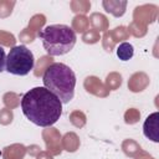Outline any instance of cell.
<instances>
[{
	"label": "cell",
	"mask_w": 159,
	"mask_h": 159,
	"mask_svg": "<svg viewBox=\"0 0 159 159\" xmlns=\"http://www.w3.org/2000/svg\"><path fill=\"white\" fill-rule=\"evenodd\" d=\"M45 51L50 56H62L68 53L76 45V32L63 24L47 25L39 32Z\"/></svg>",
	"instance_id": "3957f363"
},
{
	"label": "cell",
	"mask_w": 159,
	"mask_h": 159,
	"mask_svg": "<svg viewBox=\"0 0 159 159\" xmlns=\"http://www.w3.org/2000/svg\"><path fill=\"white\" fill-rule=\"evenodd\" d=\"M1 154H2V153H1V150H0V157H1Z\"/></svg>",
	"instance_id": "ba28073f"
},
{
	"label": "cell",
	"mask_w": 159,
	"mask_h": 159,
	"mask_svg": "<svg viewBox=\"0 0 159 159\" xmlns=\"http://www.w3.org/2000/svg\"><path fill=\"white\" fill-rule=\"evenodd\" d=\"M24 116L39 127L53 125L62 114L61 101L45 87H34L21 99Z\"/></svg>",
	"instance_id": "6da1fadb"
},
{
	"label": "cell",
	"mask_w": 159,
	"mask_h": 159,
	"mask_svg": "<svg viewBox=\"0 0 159 159\" xmlns=\"http://www.w3.org/2000/svg\"><path fill=\"white\" fill-rule=\"evenodd\" d=\"M43 87L53 93L61 103H68L75 96L76 75L65 63L55 62L50 65L42 76Z\"/></svg>",
	"instance_id": "7a4b0ae2"
},
{
	"label": "cell",
	"mask_w": 159,
	"mask_h": 159,
	"mask_svg": "<svg viewBox=\"0 0 159 159\" xmlns=\"http://www.w3.org/2000/svg\"><path fill=\"white\" fill-rule=\"evenodd\" d=\"M134 55V47L129 42H122L117 47V56L120 61H129Z\"/></svg>",
	"instance_id": "8992f818"
},
{
	"label": "cell",
	"mask_w": 159,
	"mask_h": 159,
	"mask_svg": "<svg viewBox=\"0 0 159 159\" xmlns=\"http://www.w3.org/2000/svg\"><path fill=\"white\" fill-rule=\"evenodd\" d=\"M5 66H6V53L5 50L0 46V73L5 71Z\"/></svg>",
	"instance_id": "52a82bcc"
},
{
	"label": "cell",
	"mask_w": 159,
	"mask_h": 159,
	"mask_svg": "<svg viewBox=\"0 0 159 159\" xmlns=\"http://www.w3.org/2000/svg\"><path fill=\"white\" fill-rule=\"evenodd\" d=\"M35 65L34 53L25 46H14L6 56L5 71L15 76H26Z\"/></svg>",
	"instance_id": "277c9868"
},
{
	"label": "cell",
	"mask_w": 159,
	"mask_h": 159,
	"mask_svg": "<svg viewBox=\"0 0 159 159\" xmlns=\"http://www.w3.org/2000/svg\"><path fill=\"white\" fill-rule=\"evenodd\" d=\"M143 133L145 138L150 139L152 142H159V113L154 112L149 114L143 124Z\"/></svg>",
	"instance_id": "5b68a950"
}]
</instances>
